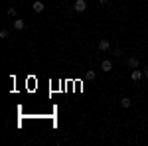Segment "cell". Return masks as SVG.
<instances>
[{"label":"cell","mask_w":148,"mask_h":146,"mask_svg":"<svg viewBox=\"0 0 148 146\" xmlns=\"http://www.w3.org/2000/svg\"><path fill=\"white\" fill-rule=\"evenodd\" d=\"M101 69L105 71V73L113 71V61H111V59H103V61H101Z\"/></svg>","instance_id":"1"},{"label":"cell","mask_w":148,"mask_h":146,"mask_svg":"<svg viewBox=\"0 0 148 146\" xmlns=\"http://www.w3.org/2000/svg\"><path fill=\"white\" fill-rule=\"evenodd\" d=\"M75 12H85V8H87V2L85 0H75Z\"/></svg>","instance_id":"2"},{"label":"cell","mask_w":148,"mask_h":146,"mask_svg":"<svg viewBox=\"0 0 148 146\" xmlns=\"http://www.w3.org/2000/svg\"><path fill=\"white\" fill-rule=\"evenodd\" d=\"M142 75H144V71H140V69H132V73H130V79H132V81H140V79H142Z\"/></svg>","instance_id":"3"},{"label":"cell","mask_w":148,"mask_h":146,"mask_svg":"<svg viewBox=\"0 0 148 146\" xmlns=\"http://www.w3.org/2000/svg\"><path fill=\"white\" fill-rule=\"evenodd\" d=\"M24 26H26L24 20H20V18H16V20H14V30H18V32H20V30H24Z\"/></svg>","instance_id":"4"},{"label":"cell","mask_w":148,"mask_h":146,"mask_svg":"<svg viewBox=\"0 0 148 146\" xmlns=\"http://www.w3.org/2000/svg\"><path fill=\"white\" fill-rule=\"evenodd\" d=\"M109 47H111V44H109V40H101V42H99V49H101V51H107Z\"/></svg>","instance_id":"5"},{"label":"cell","mask_w":148,"mask_h":146,"mask_svg":"<svg viewBox=\"0 0 148 146\" xmlns=\"http://www.w3.org/2000/svg\"><path fill=\"white\" fill-rule=\"evenodd\" d=\"M126 63H128V67H132V69L138 67V59H136V57H128V61H126Z\"/></svg>","instance_id":"6"},{"label":"cell","mask_w":148,"mask_h":146,"mask_svg":"<svg viewBox=\"0 0 148 146\" xmlns=\"http://www.w3.org/2000/svg\"><path fill=\"white\" fill-rule=\"evenodd\" d=\"M34 10H36V12H44V2L36 0V2H34Z\"/></svg>","instance_id":"7"},{"label":"cell","mask_w":148,"mask_h":146,"mask_svg":"<svg viewBox=\"0 0 148 146\" xmlns=\"http://www.w3.org/2000/svg\"><path fill=\"white\" fill-rule=\"evenodd\" d=\"M121 107H123V109H128V107H130V99H128V97H123V99H121Z\"/></svg>","instance_id":"8"},{"label":"cell","mask_w":148,"mask_h":146,"mask_svg":"<svg viewBox=\"0 0 148 146\" xmlns=\"http://www.w3.org/2000/svg\"><path fill=\"white\" fill-rule=\"evenodd\" d=\"M8 16L10 18H16V8H8Z\"/></svg>","instance_id":"9"},{"label":"cell","mask_w":148,"mask_h":146,"mask_svg":"<svg viewBox=\"0 0 148 146\" xmlns=\"http://www.w3.org/2000/svg\"><path fill=\"white\" fill-rule=\"evenodd\" d=\"M85 77H87V79H91V81H93V79H95V71H87V75H85Z\"/></svg>","instance_id":"10"},{"label":"cell","mask_w":148,"mask_h":146,"mask_svg":"<svg viewBox=\"0 0 148 146\" xmlns=\"http://www.w3.org/2000/svg\"><path fill=\"white\" fill-rule=\"evenodd\" d=\"M0 38L6 40V38H8V30H2V32H0Z\"/></svg>","instance_id":"11"},{"label":"cell","mask_w":148,"mask_h":146,"mask_svg":"<svg viewBox=\"0 0 148 146\" xmlns=\"http://www.w3.org/2000/svg\"><path fill=\"white\" fill-rule=\"evenodd\" d=\"M113 56H116V57H121V56H123V49H114V51H113Z\"/></svg>","instance_id":"12"},{"label":"cell","mask_w":148,"mask_h":146,"mask_svg":"<svg viewBox=\"0 0 148 146\" xmlns=\"http://www.w3.org/2000/svg\"><path fill=\"white\" fill-rule=\"evenodd\" d=\"M107 2H109V0H99V4H107Z\"/></svg>","instance_id":"13"},{"label":"cell","mask_w":148,"mask_h":146,"mask_svg":"<svg viewBox=\"0 0 148 146\" xmlns=\"http://www.w3.org/2000/svg\"><path fill=\"white\" fill-rule=\"evenodd\" d=\"M144 77H148V67H146V69H144Z\"/></svg>","instance_id":"14"}]
</instances>
